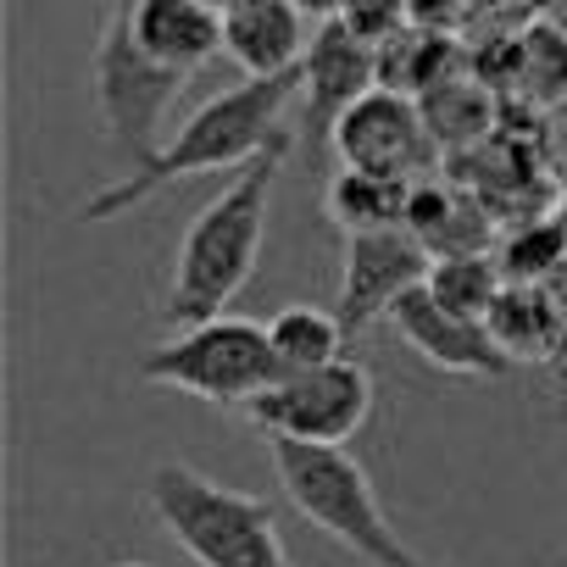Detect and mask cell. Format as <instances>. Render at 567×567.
<instances>
[{"label": "cell", "instance_id": "3", "mask_svg": "<svg viewBox=\"0 0 567 567\" xmlns=\"http://www.w3.org/2000/svg\"><path fill=\"white\" fill-rule=\"evenodd\" d=\"M267 445H272V473L284 501L312 528H323L334 545H346L373 567H434L395 534V523L373 495L368 467L346 445H301V440H267Z\"/></svg>", "mask_w": 567, "mask_h": 567}, {"label": "cell", "instance_id": "16", "mask_svg": "<svg viewBox=\"0 0 567 567\" xmlns=\"http://www.w3.org/2000/svg\"><path fill=\"white\" fill-rule=\"evenodd\" d=\"M501 272L512 284H556L567 267V217L561 212H534L501 239Z\"/></svg>", "mask_w": 567, "mask_h": 567}, {"label": "cell", "instance_id": "9", "mask_svg": "<svg viewBox=\"0 0 567 567\" xmlns=\"http://www.w3.org/2000/svg\"><path fill=\"white\" fill-rule=\"evenodd\" d=\"M329 151L340 156V167H357V173H384V178H423L440 156V140L429 134L423 123V106L412 95H395V90H373L362 95Z\"/></svg>", "mask_w": 567, "mask_h": 567}, {"label": "cell", "instance_id": "24", "mask_svg": "<svg viewBox=\"0 0 567 567\" xmlns=\"http://www.w3.org/2000/svg\"><path fill=\"white\" fill-rule=\"evenodd\" d=\"M206 7H212L217 18H228V12H239V7H250V0H206Z\"/></svg>", "mask_w": 567, "mask_h": 567}, {"label": "cell", "instance_id": "23", "mask_svg": "<svg viewBox=\"0 0 567 567\" xmlns=\"http://www.w3.org/2000/svg\"><path fill=\"white\" fill-rule=\"evenodd\" d=\"M506 7H517V0H467L473 18H495V12H506Z\"/></svg>", "mask_w": 567, "mask_h": 567}, {"label": "cell", "instance_id": "26", "mask_svg": "<svg viewBox=\"0 0 567 567\" xmlns=\"http://www.w3.org/2000/svg\"><path fill=\"white\" fill-rule=\"evenodd\" d=\"M517 7H534V0H517Z\"/></svg>", "mask_w": 567, "mask_h": 567}, {"label": "cell", "instance_id": "13", "mask_svg": "<svg viewBox=\"0 0 567 567\" xmlns=\"http://www.w3.org/2000/svg\"><path fill=\"white\" fill-rule=\"evenodd\" d=\"M561 301H556V290L550 284H512L506 278V290L495 296V307H489V318H484V329H489V340L512 357V368L517 362H556V351H561Z\"/></svg>", "mask_w": 567, "mask_h": 567}, {"label": "cell", "instance_id": "17", "mask_svg": "<svg viewBox=\"0 0 567 567\" xmlns=\"http://www.w3.org/2000/svg\"><path fill=\"white\" fill-rule=\"evenodd\" d=\"M417 106H423V123L440 140V151H462V145L484 140L489 134V117H495L489 90L473 84V79H456V73L445 84H434L429 95H417Z\"/></svg>", "mask_w": 567, "mask_h": 567}, {"label": "cell", "instance_id": "11", "mask_svg": "<svg viewBox=\"0 0 567 567\" xmlns=\"http://www.w3.org/2000/svg\"><path fill=\"white\" fill-rule=\"evenodd\" d=\"M390 329L440 373L451 379H506L512 373V357L489 340V329L478 318H462L451 307L434 301L429 284L406 290L395 307H390Z\"/></svg>", "mask_w": 567, "mask_h": 567}, {"label": "cell", "instance_id": "7", "mask_svg": "<svg viewBox=\"0 0 567 567\" xmlns=\"http://www.w3.org/2000/svg\"><path fill=\"white\" fill-rule=\"evenodd\" d=\"M250 429L267 440H301V445H346L373 417V373L357 357L284 373L272 390H261L245 406Z\"/></svg>", "mask_w": 567, "mask_h": 567}, {"label": "cell", "instance_id": "15", "mask_svg": "<svg viewBox=\"0 0 567 567\" xmlns=\"http://www.w3.org/2000/svg\"><path fill=\"white\" fill-rule=\"evenodd\" d=\"M267 340H272L284 373H307V368L340 362L351 334H346L340 312H323V307H284V312L267 323Z\"/></svg>", "mask_w": 567, "mask_h": 567}, {"label": "cell", "instance_id": "19", "mask_svg": "<svg viewBox=\"0 0 567 567\" xmlns=\"http://www.w3.org/2000/svg\"><path fill=\"white\" fill-rule=\"evenodd\" d=\"M512 90H523L539 106L567 101V29L556 18H528L517 29V79H512Z\"/></svg>", "mask_w": 567, "mask_h": 567}, {"label": "cell", "instance_id": "10", "mask_svg": "<svg viewBox=\"0 0 567 567\" xmlns=\"http://www.w3.org/2000/svg\"><path fill=\"white\" fill-rule=\"evenodd\" d=\"M379 90V45L357 40L340 18L312 29V45L301 56V95H307V134L312 151H323L340 128V117Z\"/></svg>", "mask_w": 567, "mask_h": 567}, {"label": "cell", "instance_id": "2", "mask_svg": "<svg viewBox=\"0 0 567 567\" xmlns=\"http://www.w3.org/2000/svg\"><path fill=\"white\" fill-rule=\"evenodd\" d=\"M284 156H290V134H284L267 156H256L250 167H239V178L195 212V223L184 228L178 256H173L162 323L189 329V323L223 318L228 301L256 278L261 239H267V195H272Z\"/></svg>", "mask_w": 567, "mask_h": 567}, {"label": "cell", "instance_id": "22", "mask_svg": "<svg viewBox=\"0 0 567 567\" xmlns=\"http://www.w3.org/2000/svg\"><path fill=\"white\" fill-rule=\"evenodd\" d=\"M296 7H301L312 23H334V18L346 12V0H296Z\"/></svg>", "mask_w": 567, "mask_h": 567}, {"label": "cell", "instance_id": "5", "mask_svg": "<svg viewBox=\"0 0 567 567\" xmlns=\"http://www.w3.org/2000/svg\"><path fill=\"white\" fill-rule=\"evenodd\" d=\"M134 379L156 384V390H178V395L212 401V406H250L261 390H272L284 379V362H278V351H272L261 323H250V318H206V323L173 329V340L145 351Z\"/></svg>", "mask_w": 567, "mask_h": 567}, {"label": "cell", "instance_id": "21", "mask_svg": "<svg viewBox=\"0 0 567 567\" xmlns=\"http://www.w3.org/2000/svg\"><path fill=\"white\" fill-rule=\"evenodd\" d=\"M467 0H412V29L417 34H456L467 23Z\"/></svg>", "mask_w": 567, "mask_h": 567}, {"label": "cell", "instance_id": "20", "mask_svg": "<svg viewBox=\"0 0 567 567\" xmlns=\"http://www.w3.org/2000/svg\"><path fill=\"white\" fill-rule=\"evenodd\" d=\"M340 23L368 45H390L395 34L412 29V0H346Z\"/></svg>", "mask_w": 567, "mask_h": 567}, {"label": "cell", "instance_id": "14", "mask_svg": "<svg viewBox=\"0 0 567 567\" xmlns=\"http://www.w3.org/2000/svg\"><path fill=\"white\" fill-rule=\"evenodd\" d=\"M417 178H384V173H357L340 167L329 184V217L346 234H373V228H406V200Z\"/></svg>", "mask_w": 567, "mask_h": 567}, {"label": "cell", "instance_id": "18", "mask_svg": "<svg viewBox=\"0 0 567 567\" xmlns=\"http://www.w3.org/2000/svg\"><path fill=\"white\" fill-rule=\"evenodd\" d=\"M429 290H434L440 307H451V312L484 323L489 307H495V296L506 290V272H501V261H495L489 250L434 256V267H429Z\"/></svg>", "mask_w": 567, "mask_h": 567}, {"label": "cell", "instance_id": "1", "mask_svg": "<svg viewBox=\"0 0 567 567\" xmlns=\"http://www.w3.org/2000/svg\"><path fill=\"white\" fill-rule=\"evenodd\" d=\"M301 90V68L296 73H278V79H245L239 90L212 95L206 106H195L173 140H162L145 162H134L128 178L106 184L101 195H90L79 206L84 223H106L151 195H162L178 178L195 173H228V167H250L256 156H267L284 140V112H290Z\"/></svg>", "mask_w": 567, "mask_h": 567}, {"label": "cell", "instance_id": "25", "mask_svg": "<svg viewBox=\"0 0 567 567\" xmlns=\"http://www.w3.org/2000/svg\"><path fill=\"white\" fill-rule=\"evenodd\" d=\"M112 567H151V561H112Z\"/></svg>", "mask_w": 567, "mask_h": 567}, {"label": "cell", "instance_id": "12", "mask_svg": "<svg viewBox=\"0 0 567 567\" xmlns=\"http://www.w3.org/2000/svg\"><path fill=\"white\" fill-rule=\"evenodd\" d=\"M312 18L296 0H250V7L223 18V56L245 79H278L296 73L307 45H312Z\"/></svg>", "mask_w": 567, "mask_h": 567}, {"label": "cell", "instance_id": "8", "mask_svg": "<svg viewBox=\"0 0 567 567\" xmlns=\"http://www.w3.org/2000/svg\"><path fill=\"white\" fill-rule=\"evenodd\" d=\"M429 245L412 228H373V234H346V272H340V323L346 334H368L373 323H390V307L429 284Z\"/></svg>", "mask_w": 567, "mask_h": 567}, {"label": "cell", "instance_id": "4", "mask_svg": "<svg viewBox=\"0 0 567 567\" xmlns=\"http://www.w3.org/2000/svg\"><path fill=\"white\" fill-rule=\"evenodd\" d=\"M145 495L167 539L195 567H296L284 550L278 517L261 495L228 489L184 462H162Z\"/></svg>", "mask_w": 567, "mask_h": 567}, {"label": "cell", "instance_id": "6", "mask_svg": "<svg viewBox=\"0 0 567 567\" xmlns=\"http://www.w3.org/2000/svg\"><path fill=\"white\" fill-rule=\"evenodd\" d=\"M90 79H95V106H101V123H106V140L117 151H134V162H145L162 140V117L167 106L184 95L189 73H173L162 68L156 56H145L134 45V29L123 18V7L112 0L106 12V29L95 40V62H90Z\"/></svg>", "mask_w": 567, "mask_h": 567}]
</instances>
